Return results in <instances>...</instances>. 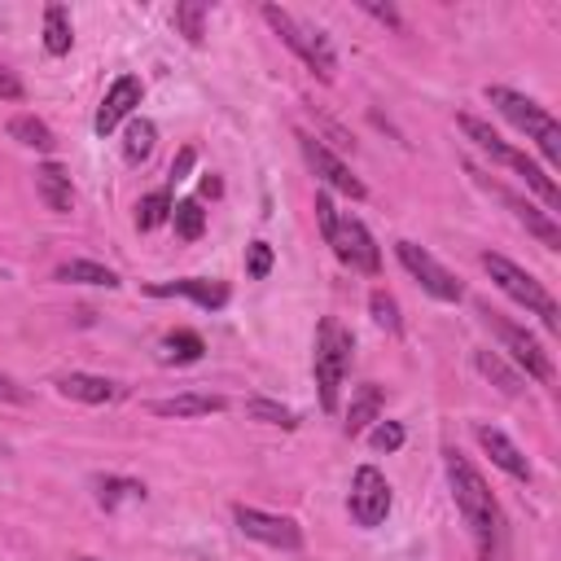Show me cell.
I'll list each match as a JSON object with an SVG mask.
<instances>
[{
  "mask_svg": "<svg viewBox=\"0 0 561 561\" xmlns=\"http://www.w3.org/2000/svg\"><path fill=\"white\" fill-rule=\"evenodd\" d=\"M443 466H447V483H452V500H457L461 518L470 522L483 561H505V513H500L487 479L470 466V457L457 452V447L443 452Z\"/></svg>",
  "mask_w": 561,
  "mask_h": 561,
  "instance_id": "cell-1",
  "label": "cell"
},
{
  "mask_svg": "<svg viewBox=\"0 0 561 561\" xmlns=\"http://www.w3.org/2000/svg\"><path fill=\"white\" fill-rule=\"evenodd\" d=\"M352 352H356V343L343 329V320L324 316L316 329V391H320L324 412H339V391H343V378L352 369Z\"/></svg>",
  "mask_w": 561,
  "mask_h": 561,
  "instance_id": "cell-2",
  "label": "cell"
},
{
  "mask_svg": "<svg viewBox=\"0 0 561 561\" xmlns=\"http://www.w3.org/2000/svg\"><path fill=\"white\" fill-rule=\"evenodd\" d=\"M483 268H487V277L513 298V303H522L526 311H535L539 320H544V329H561V311H557V303H552V294L526 272V268H518L513 259H505V255H496V251H487L483 255Z\"/></svg>",
  "mask_w": 561,
  "mask_h": 561,
  "instance_id": "cell-3",
  "label": "cell"
},
{
  "mask_svg": "<svg viewBox=\"0 0 561 561\" xmlns=\"http://www.w3.org/2000/svg\"><path fill=\"white\" fill-rule=\"evenodd\" d=\"M264 23L285 40V49H290V53H298V58L307 62V71H311V75H320L324 84L333 79V71H339V58H333V49H329V40H324L320 31L303 27L294 14L277 10V5H264Z\"/></svg>",
  "mask_w": 561,
  "mask_h": 561,
  "instance_id": "cell-4",
  "label": "cell"
},
{
  "mask_svg": "<svg viewBox=\"0 0 561 561\" xmlns=\"http://www.w3.org/2000/svg\"><path fill=\"white\" fill-rule=\"evenodd\" d=\"M483 316H487V324L496 329V339L505 343V352L518 360V369L526 373V378H535V382H552L557 378V369H552V356L531 339V333L522 329V324H513V320H505L500 311H492V307H483Z\"/></svg>",
  "mask_w": 561,
  "mask_h": 561,
  "instance_id": "cell-5",
  "label": "cell"
},
{
  "mask_svg": "<svg viewBox=\"0 0 561 561\" xmlns=\"http://www.w3.org/2000/svg\"><path fill=\"white\" fill-rule=\"evenodd\" d=\"M487 101L500 110V115L518 128V132H526L535 145L539 141H548V137H561V128H557V119L548 115V110L539 105V101H531V97H522V92H513V88H487Z\"/></svg>",
  "mask_w": 561,
  "mask_h": 561,
  "instance_id": "cell-6",
  "label": "cell"
},
{
  "mask_svg": "<svg viewBox=\"0 0 561 561\" xmlns=\"http://www.w3.org/2000/svg\"><path fill=\"white\" fill-rule=\"evenodd\" d=\"M395 255H399V264L421 281V290L430 294V298H438V303H461L466 298V285L447 272L430 251H421L417 242H395Z\"/></svg>",
  "mask_w": 561,
  "mask_h": 561,
  "instance_id": "cell-7",
  "label": "cell"
},
{
  "mask_svg": "<svg viewBox=\"0 0 561 561\" xmlns=\"http://www.w3.org/2000/svg\"><path fill=\"white\" fill-rule=\"evenodd\" d=\"M329 246H333V255H339L347 268H356V272H369V277H378V272H382L378 242L369 238V229H365V224H360L356 215H339V229H333Z\"/></svg>",
  "mask_w": 561,
  "mask_h": 561,
  "instance_id": "cell-8",
  "label": "cell"
},
{
  "mask_svg": "<svg viewBox=\"0 0 561 561\" xmlns=\"http://www.w3.org/2000/svg\"><path fill=\"white\" fill-rule=\"evenodd\" d=\"M347 505H352V518L360 526H382L386 513H391V483H386V474L373 470V466H360L356 479H352V500Z\"/></svg>",
  "mask_w": 561,
  "mask_h": 561,
  "instance_id": "cell-9",
  "label": "cell"
},
{
  "mask_svg": "<svg viewBox=\"0 0 561 561\" xmlns=\"http://www.w3.org/2000/svg\"><path fill=\"white\" fill-rule=\"evenodd\" d=\"M233 518H238V526H242L251 539H259V544H268V548H285V552L303 548V526H298L294 518L264 513V509H246V505H238Z\"/></svg>",
  "mask_w": 561,
  "mask_h": 561,
  "instance_id": "cell-10",
  "label": "cell"
},
{
  "mask_svg": "<svg viewBox=\"0 0 561 561\" xmlns=\"http://www.w3.org/2000/svg\"><path fill=\"white\" fill-rule=\"evenodd\" d=\"M298 145H303V158H307V167L329 184V189H339V193H347V197H365L369 189H365V180L360 176H352V167L339 158V154H329L316 137H307V132H298Z\"/></svg>",
  "mask_w": 561,
  "mask_h": 561,
  "instance_id": "cell-11",
  "label": "cell"
},
{
  "mask_svg": "<svg viewBox=\"0 0 561 561\" xmlns=\"http://www.w3.org/2000/svg\"><path fill=\"white\" fill-rule=\"evenodd\" d=\"M141 97H145V84H141L137 75H119L115 84H110V92H105V101H101V110H97V119H92L97 137L115 132V128L132 115V110L141 105Z\"/></svg>",
  "mask_w": 561,
  "mask_h": 561,
  "instance_id": "cell-12",
  "label": "cell"
},
{
  "mask_svg": "<svg viewBox=\"0 0 561 561\" xmlns=\"http://www.w3.org/2000/svg\"><path fill=\"white\" fill-rule=\"evenodd\" d=\"M479 434V443H483V452L492 457V466H500L509 479H518V483H531V461L518 452V443L505 434V430H496V425H479L474 430Z\"/></svg>",
  "mask_w": 561,
  "mask_h": 561,
  "instance_id": "cell-13",
  "label": "cell"
},
{
  "mask_svg": "<svg viewBox=\"0 0 561 561\" xmlns=\"http://www.w3.org/2000/svg\"><path fill=\"white\" fill-rule=\"evenodd\" d=\"M229 399L224 395H211V391H184V395H171V399H154L150 412L154 417H211V412H224Z\"/></svg>",
  "mask_w": 561,
  "mask_h": 561,
  "instance_id": "cell-14",
  "label": "cell"
},
{
  "mask_svg": "<svg viewBox=\"0 0 561 561\" xmlns=\"http://www.w3.org/2000/svg\"><path fill=\"white\" fill-rule=\"evenodd\" d=\"M58 391L66 399H79V404H115L124 395L119 382L97 378V373H66V378H58Z\"/></svg>",
  "mask_w": 561,
  "mask_h": 561,
  "instance_id": "cell-15",
  "label": "cell"
},
{
  "mask_svg": "<svg viewBox=\"0 0 561 561\" xmlns=\"http://www.w3.org/2000/svg\"><path fill=\"white\" fill-rule=\"evenodd\" d=\"M150 294H158V298H167V294H184V298H193V303H197V307H206V311H215V307L229 303V285H224V281H206V277L167 281V285H154Z\"/></svg>",
  "mask_w": 561,
  "mask_h": 561,
  "instance_id": "cell-16",
  "label": "cell"
},
{
  "mask_svg": "<svg viewBox=\"0 0 561 561\" xmlns=\"http://www.w3.org/2000/svg\"><path fill=\"white\" fill-rule=\"evenodd\" d=\"M36 189H40V197H44V206H49L53 215H66V211L75 206V184H71V171H66L62 163L36 167Z\"/></svg>",
  "mask_w": 561,
  "mask_h": 561,
  "instance_id": "cell-17",
  "label": "cell"
},
{
  "mask_svg": "<svg viewBox=\"0 0 561 561\" xmlns=\"http://www.w3.org/2000/svg\"><path fill=\"white\" fill-rule=\"evenodd\" d=\"M505 202H509V206H513V215L526 224V233H535L548 251H561V229H557L552 211H539V206H531V202H522V197H513V193H505Z\"/></svg>",
  "mask_w": 561,
  "mask_h": 561,
  "instance_id": "cell-18",
  "label": "cell"
},
{
  "mask_svg": "<svg viewBox=\"0 0 561 561\" xmlns=\"http://www.w3.org/2000/svg\"><path fill=\"white\" fill-rule=\"evenodd\" d=\"M474 369H479V373H483L500 395H509V399L526 391V378H522L513 365H505V360H500V352H474Z\"/></svg>",
  "mask_w": 561,
  "mask_h": 561,
  "instance_id": "cell-19",
  "label": "cell"
},
{
  "mask_svg": "<svg viewBox=\"0 0 561 561\" xmlns=\"http://www.w3.org/2000/svg\"><path fill=\"white\" fill-rule=\"evenodd\" d=\"M202 356H206V343H202V333H193V329L167 333L163 347H158V360L163 365H197Z\"/></svg>",
  "mask_w": 561,
  "mask_h": 561,
  "instance_id": "cell-20",
  "label": "cell"
},
{
  "mask_svg": "<svg viewBox=\"0 0 561 561\" xmlns=\"http://www.w3.org/2000/svg\"><path fill=\"white\" fill-rule=\"evenodd\" d=\"M461 132L483 150V154H492V163H505V167H513V158H518V150L509 145V141H500V132H492L483 119H474V115H461Z\"/></svg>",
  "mask_w": 561,
  "mask_h": 561,
  "instance_id": "cell-21",
  "label": "cell"
},
{
  "mask_svg": "<svg viewBox=\"0 0 561 561\" xmlns=\"http://www.w3.org/2000/svg\"><path fill=\"white\" fill-rule=\"evenodd\" d=\"M373 421H382V386H360V395L352 399V412H347V434H365Z\"/></svg>",
  "mask_w": 561,
  "mask_h": 561,
  "instance_id": "cell-22",
  "label": "cell"
},
{
  "mask_svg": "<svg viewBox=\"0 0 561 561\" xmlns=\"http://www.w3.org/2000/svg\"><path fill=\"white\" fill-rule=\"evenodd\" d=\"M10 137H14L18 145H27V150H44V154L58 145L53 128H49L44 119H36V115H18V119H10Z\"/></svg>",
  "mask_w": 561,
  "mask_h": 561,
  "instance_id": "cell-23",
  "label": "cell"
},
{
  "mask_svg": "<svg viewBox=\"0 0 561 561\" xmlns=\"http://www.w3.org/2000/svg\"><path fill=\"white\" fill-rule=\"evenodd\" d=\"M154 145H158V128L150 119H132L128 132H124V158L137 167V163H145L154 154Z\"/></svg>",
  "mask_w": 561,
  "mask_h": 561,
  "instance_id": "cell-24",
  "label": "cell"
},
{
  "mask_svg": "<svg viewBox=\"0 0 561 561\" xmlns=\"http://www.w3.org/2000/svg\"><path fill=\"white\" fill-rule=\"evenodd\" d=\"M97 500H101L105 509H119L124 500H145V483H137V479H115V474H105V479H97Z\"/></svg>",
  "mask_w": 561,
  "mask_h": 561,
  "instance_id": "cell-25",
  "label": "cell"
},
{
  "mask_svg": "<svg viewBox=\"0 0 561 561\" xmlns=\"http://www.w3.org/2000/svg\"><path fill=\"white\" fill-rule=\"evenodd\" d=\"M58 281H75V285H105V290H115V285H119V277H115V272L101 268V264H88V259H71V264H62V268H58Z\"/></svg>",
  "mask_w": 561,
  "mask_h": 561,
  "instance_id": "cell-26",
  "label": "cell"
},
{
  "mask_svg": "<svg viewBox=\"0 0 561 561\" xmlns=\"http://www.w3.org/2000/svg\"><path fill=\"white\" fill-rule=\"evenodd\" d=\"M71 44H75V36H71L66 10H62V5H49V10H44V49H49L53 58H66Z\"/></svg>",
  "mask_w": 561,
  "mask_h": 561,
  "instance_id": "cell-27",
  "label": "cell"
},
{
  "mask_svg": "<svg viewBox=\"0 0 561 561\" xmlns=\"http://www.w3.org/2000/svg\"><path fill=\"white\" fill-rule=\"evenodd\" d=\"M513 171H518V176H522V180L544 197V206H552V211L561 206V189H557V184L548 180V171H544V167H535L526 154H518V158H513Z\"/></svg>",
  "mask_w": 561,
  "mask_h": 561,
  "instance_id": "cell-28",
  "label": "cell"
},
{
  "mask_svg": "<svg viewBox=\"0 0 561 561\" xmlns=\"http://www.w3.org/2000/svg\"><path fill=\"white\" fill-rule=\"evenodd\" d=\"M176 27L189 44H202L206 40V5L202 0H180L176 5Z\"/></svg>",
  "mask_w": 561,
  "mask_h": 561,
  "instance_id": "cell-29",
  "label": "cell"
},
{
  "mask_svg": "<svg viewBox=\"0 0 561 561\" xmlns=\"http://www.w3.org/2000/svg\"><path fill=\"white\" fill-rule=\"evenodd\" d=\"M167 219H171V197H167V189L141 197V206H137V229H141V233H154L158 224H167Z\"/></svg>",
  "mask_w": 561,
  "mask_h": 561,
  "instance_id": "cell-30",
  "label": "cell"
},
{
  "mask_svg": "<svg viewBox=\"0 0 561 561\" xmlns=\"http://www.w3.org/2000/svg\"><path fill=\"white\" fill-rule=\"evenodd\" d=\"M171 219H176V233L184 238V242H197L202 238V229H206V211H202V202H176L171 206Z\"/></svg>",
  "mask_w": 561,
  "mask_h": 561,
  "instance_id": "cell-31",
  "label": "cell"
},
{
  "mask_svg": "<svg viewBox=\"0 0 561 561\" xmlns=\"http://www.w3.org/2000/svg\"><path fill=\"white\" fill-rule=\"evenodd\" d=\"M246 417H251V421H264V425H285V430L298 425V417H294L290 408L272 404V399H251V404H246Z\"/></svg>",
  "mask_w": 561,
  "mask_h": 561,
  "instance_id": "cell-32",
  "label": "cell"
},
{
  "mask_svg": "<svg viewBox=\"0 0 561 561\" xmlns=\"http://www.w3.org/2000/svg\"><path fill=\"white\" fill-rule=\"evenodd\" d=\"M369 443L378 447V452H399V447H404V425L399 421H378Z\"/></svg>",
  "mask_w": 561,
  "mask_h": 561,
  "instance_id": "cell-33",
  "label": "cell"
},
{
  "mask_svg": "<svg viewBox=\"0 0 561 561\" xmlns=\"http://www.w3.org/2000/svg\"><path fill=\"white\" fill-rule=\"evenodd\" d=\"M369 307H373V320H378L382 329H391V333H399V307H395V298H391L386 290H373V298H369Z\"/></svg>",
  "mask_w": 561,
  "mask_h": 561,
  "instance_id": "cell-34",
  "label": "cell"
},
{
  "mask_svg": "<svg viewBox=\"0 0 561 561\" xmlns=\"http://www.w3.org/2000/svg\"><path fill=\"white\" fill-rule=\"evenodd\" d=\"M246 272H251V281H264L272 272V246L268 242H251L246 246Z\"/></svg>",
  "mask_w": 561,
  "mask_h": 561,
  "instance_id": "cell-35",
  "label": "cell"
},
{
  "mask_svg": "<svg viewBox=\"0 0 561 561\" xmlns=\"http://www.w3.org/2000/svg\"><path fill=\"white\" fill-rule=\"evenodd\" d=\"M316 219H320V238H324V246H329L333 229H339V206H333L329 193H316Z\"/></svg>",
  "mask_w": 561,
  "mask_h": 561,
  "instance_id": "cell-36",
  "label": "cell"
},
{
  "mask_svg": "<svg viewBox=\"0 0 561 561\" xmlns=\"http://www.w3.org/2000/svg\"><path fill=\"white\" fill-rule=\"evenodd\" d=\"M0 97H5V101H23V97H27L23 79H18L10 66H0Z\"/></svg>",
  "mask_w": 561,
  "mask_h": 561,
  "instance_id": "cell-37",
  "label": "cell"
},
{
  "mask_svg": "<svg viewBox=\"0 0 561 561\" xmlns=\"http://www.w3.org/2000/svg\"><path fill=\"white\" fill-rule=\"evenodd\" d=\"M365 14H373L378 23H386V27H395V31H404V23H399V14H395L391 5H373V0H365Z\"/></svg>",
  "mask_w": 561,
  "mask_h": 561,
  "instance_id": "cell-38",
  "label": "cell"
},
{
  "mask_svg": "<svg viewBox=\"0 0 561 561\" xmlns=\"http://www.w3.org/2000/svg\"><path fill=\"white\" fill-rule=\"evenodd\" d=\"M23 399H27V391H23L14 378L0 373V404H23Z\"/></svg>",
  "mask_w": 561,
  "mask_h": 561,
  "instance_id": "cell-39",
  "label": "cell"
},
{
  "mask_svg": "<svg viewBox=\"0 0 561 561\" xmlns=\"http://www.w3.org/2000/svg\"><path fill=\"white\" fill-rule=\"evenodd\" d=\"M189 167H193V150H184V154L171 163V176H176V180H184V171H189Z\"/></svg>",
  "mask_w": 561,
  "mask_h": 561,
  "instance_id": "cell-40",
  "label": "cell"
},
{
  "mask_svg": "<svg viewBox=\"0 0 561 561\" xmlns=\"http://www.w3.org/2000/svg\"><path fill=\"white\" fill-rule=\"evenodd\" d=\"M0 457H10V447H5V443H0Z\"/></svg>",
  "mask_w": 561,
  "mask_h": 561,
  "instance_id": "cell-41",
  "label": "cell"
},
{
  "mask_svg": "<svg viewBox=\"0 0 561 561\" xmlns=\"http://www.w3.org/2000/svg\"><path fill=\"white\" fill-rule=\"evenodd\" d=\"M75 561H97V557H75Z\"/></svg>",
  "mask_w": 561,
  "mask_h": 561,
  "instance_id": "cell-42",
  "label": "cell"
}]
</instances>
